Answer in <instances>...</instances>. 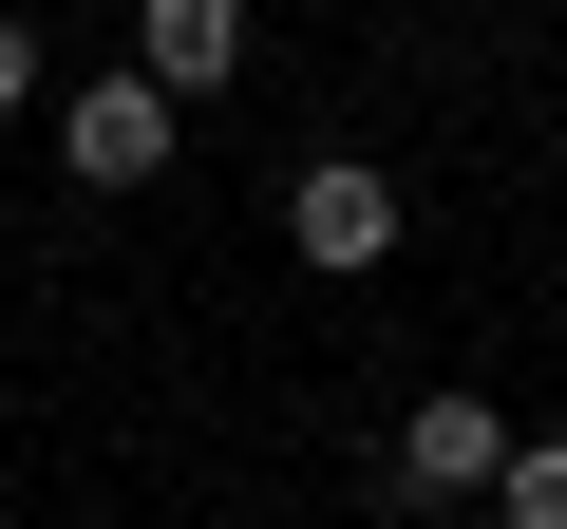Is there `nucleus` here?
Instances as JSON below:
<instances>
[{"instance_id": "1", "label": "nucleus", "mask_w": 567, "mask_h": 529, "mask_svg": "<svg viewBox=\"0 0 567 529\" xmlns=\"http://www.w3.org/2000/svg\"><path fill=\"white\" fill-rule=\"evenodd\" d=\"M284 246H303L322 284L398 264V170H379V152H303V170H284Z\"/></svg>"}, {"instance_id": "5", "label": "nucleus", "mask_w": 567, "mask_h": 529, "mask_svg": "<svg viewBox=\"0 0 567 529\" xmlns=\"http://www.w3.org/2000/svg\"><path fill=\"white\" fill-rule=\"evenodd\" d=\"M511 529H567V435H511V491H492Z\"/></svg>"}, {"instance_id": "6", "label": "nucleus", "mask_w": 567, "mask_h": 529, "mask_svg": "<svg viewBox=\"0 0 567 529\" xmlns=\"http://www.w3.org/2000/svg\"><path fill=\"white\" fill-rule=\"evenodd\" d=\"M20 95H39V20L0 0V114H20Z\"/></svg>"}, {"instance_id": "2", "label": "nucleus", "mask_w": 567, "mask_h": 529, "mask_svg": "<svg viewBox=\"0 0 567 529\" xmlns=\"http://www.w3.org/2000/svg\"><path fill=\"white\" fill-rule=\"evenodd\" d=\"M58 170H76V189H152V170H171V95H152V76L58 95Z\"/></svg>"}, {"instance_id": "4", "label": "nucleus", "mask_w": 567, "mask_h": 529, "mask_svg": "<svg viewBox=\"0 0 567 529\" xmlns=\"http://www.w3.org/2000/svg\"><path fill=\"white\" fill-rule=\"evenodd\" d=\"M133 76L189 114V95H227L246 76V0H152V20H133Z\"/></svg>"}, {"instance_id": "3", "label": "nucleus", "mask_w": 567, "mask_h": 529, "mask_svg": "<svg viewBox=\"0 0 567 529\" xmlns=\"http://www.w3.org/2000/svg\"><path fill=\"white\" fill-rule=\"evenodd\" d=\"M398 491H435V510L511 491V416H492V397H416V416H398Z\"/></svg>"}]
</instances>
